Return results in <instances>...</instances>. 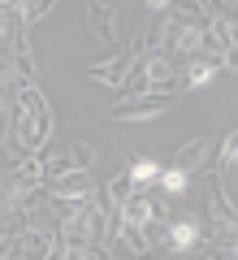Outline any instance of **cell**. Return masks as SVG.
Wrapping results in <instances>:
<instances>
[{"label": "cell", "instance_id": "6da1fadb", "mask_svg": "<svg viewBox=\"0 0 238 260\" xmlns=\"http://www.w3.org/2000/svg\"><path fill=\"white\" fill-rule=\"evenodd\" d=\"M195 239H199V221H178L174 230H169V247H174V251L195 247Z\"/></svg>", "mask_w": 238, "mask_h": 260}, {"label": "cell", "instance_id": "7a4b0ae2", "mask_svg": "<svg viewBox=\"0 0 238 260\" xmlns=\"http://www.w3.org/2000/svg\"><path fill=\"white\" fill-rule=\"evenodd\" d=\"M130 178H134L139 186H147V182L160 178V165H156V160H134V165H130Z\"/></svg>", "mask_w": 238, "mask_h": 260}, {"label": "cell", "instance_id": "3957f363", "mask_svg": "<svg viewBox=\"0 0 238 260\" xmlns=\"http://www.w3.org/2000/svg\"><path fill=\"white\" fill-rule=\"evenodd\" d=\"M160 186H165L169 195H186V174L182 169H169V174H160Z\"/></svg>", "mask_w": 238, "mask_h": 260}, {"label": "cell", "instance_id": "277c9868", "mask_svg": "<svg viewBox=\"0 0 238 260\" xmlns=\"http://www.w3.org/2000/svg\"><path fill=\"white\" fill-rule=\"evenodd\" d=\"M212 78H217V65H195V70H191V91H195V87H208Z\"/></svg>", "mask_w": 238, "mask_h": 260}, {"label": "cell", "instance_id": "5b68a950", "mask_svg": "<svg viewBox=\"0 0 238 260\" xmlns=\"http://www.w3.org/2000/svg\"><path fill=\"white\" fill-rule=\"evenodd\" d=\"M126 217H130L134 225H143L147 217H152V204H147V200H139V204H130V208H126Z\"/></svg>", "mask_w": 238, "mask_h": 260}, {"label": "cell", "instance_id": "8992f818", "mask_svg": "<svg viewBox=\"0 0 238 260\" xmlns=\"http://www.w3.org/2000/svg\"><path fill=\"white\" fill-rule=\"evenodd\" d=\"M234 169H238V152H234Z\"/></svg>", "mask_w": 238, "mask_h": 260}, {"label": "cell", "instance_id": "52a82bcc", "mask_svg": "<svg viewBox=\"0 0 238 260\" xmlns=\"http://www.w3.org/2000/svg\"><path fill=\"white\" fill-rule=\"evenodd\" d=\"M234 251H238V247H234Z\"/></svg>", "mask_w": 238, "mask_h": 260}]
</instances>
